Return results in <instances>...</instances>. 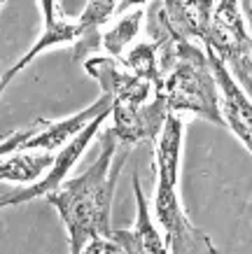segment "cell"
<instances>
[{"mask_svg":"<svg viewBox=\"0 0 252 254\" xmlns=\"http://www.w3.org/2000/svg\"><path fill=\"white\" fill-rule=\"evenodd\" d=\"M129 154L131 147H122L115 131L105 128L96 161L45 196L47 203L56 208L68 231L70 254H80L96 236H112V198Z\"/></svg>","mask_w":252,"mask_h":254,"instance_id":"cell-1","label":"cell"},{"mask_svg":"<svg viewBox=\"0 0 252 254\" xmlns=\"http://www.w3.org/2000/svg\"><path fill=\"white\" fill-rule=\"evenodd\" d=\"M157 52L161 70L157 93L166 98L170 115L189 112L215 126H224L220 86L206 49H201L194 40L173 35L157 47Z\"/></svg>","mask_w":252,"mask_h":254,"instance_id":"cell-2","label":"cell"},{"mask_svg":"<svg viewBox=\"0 0 252 254\" xmlns=\"http://www.w3.org/2000/svg\"><path fill=\"white\" fill-rule=\"evenodd\" d=\"M184 124L180 115H168L166 126L154 147L157 191L154 217L168 243L170 254H217V247L206 233L196 229L184 212L180 198V161H182Z\"/></svg>","mask_w":252,"mask_h":254,"instance_id":"cell-3","label":"cell"},{"mask_svg":"<svg viewBox=\"0 0 252 254\" xmlns=\"http://www.w3.org/2000/svg\"><path fill=\"white\" fill-rule=\"evenodd\" d=\"M112 96L100 93V98L91 103L89 108H84L82 112L63 119H38L26 128H16L2 140L0 152L2 156L14 154V152H23V149H45V152H61L70 140H75L80 133L89 126L98 115L112 110Z\"/></svg>","mask_w":252,"mask_h":254,"instance_id":"cell-4","label":"cell"},{"mask_svg":"<svg viewBox=\"0 0 252 254\" xmlns=\"http://www.w3.org/2000/svg\"><path fill=\"white\" fill-rule=\"evenodd\" d=\"M110 115H112V110H107V112L98 115L82 133H80V135H77L75 140H70L61 152H56V161H54V166L49 168V173H47L40 182H35V185H26V187H7V185H2L0 205H2V208H9V205H21V203H28V200L40 198V196L45 198V196H49L52 191H56V189L66 182V177H68V173L73 170V166H75V163L80 161V156L86 152V147L91 145V140L96 138V133L103 128V124H105V119Z\"/></svg>","mask_w":252,"mask_h":254,"instance_id":"cell-5","label":"cell"},{"mask_svg":"<svg viewBox=\"0 0 252 254\" xmlns=\"http://www.w3.org/2000/svg\"><path fill=\"white\" fill-rule=\"evenodd\" d=\"M170 110L164 96H154L143 105H129V103H112V131L122 147H133L138 142H157L166 126Z\"/></svg>","mask_w":252,"mask_h":254,"instance_id":"cell-6","label":"cell"},{"mask_svg":"<svg viewBox=\"0 0 252 254\" xmlns=\"http://www.w3.org/2000/svg\"><path fill=\"white\" fill-rule=\"evenodd\" d=\"M84 70L98 82L100 91L112 96L115 103L143 105L157 96V84L152 79L133 75L112 56H91L84 61Z\"/></svg>","mask_w":252,"mask_h":254,"instance_id":"cell-7","label":"cell"},{"mask_svg":"<svg viewBox=\"0 0 252 254\" xmlns=\"http://www.w3.org/2000/svg\"><path fill=\"white\" fill-rule=\"evenodd\" d=\"M208 59H210V68L215 72L217 86H220V108L224 126L252 154V98L245 93V89L231 75V70L217 56L208 52Z\"/></svg>","mask_w":252,"mask_h":254,"instance_id":"cell-8","label":"cell"},{"mask_svg":"<svg viewBox=\"0 0 252 254\" xmlns=\"http://www.w3.org/2000/svg\"><path fill=\"white\" fill-rule=\"evenodd\" d=\"M131 187H133V196H136V226L122 229V231L115 229L112 238L129 254H170L164 233H159L157 222L152 219V210H150V203L145 198L138 173H133V177H131Z\"/></svg>","mask_w":252,"mask_h":254,"instance_id":"cell-9","label":"cell"},{"mask_svg":"<svg viewBox=\"0 0 252 254\" xmlns=\"http://www.w3.org/2000/svg\"><path fill=\"white\" fill-rule=\"evenodd\" d=\"M82 33L84 31H82V26H80V21H77V19L75 21H73V19H66L61 12H59V14H52V16H42V31H40L38 40H35L31 49L2 75L0 89L5 91L9 82H12L21 70L28 68L45 49H52V47H56V45H75L77 40L82 38Z\"/></svg>","mask_w":252,"mask_h":254,"instance_id":"cell-10","label":"cell"},{"mask_svg":"<svg viewBox=\"0 0 252 254\" xmlns=\"http://www.w3.org/2000/svg\"><path fill=\"white\" fill-rule=\"evenodd\" d=\"M56 161V152L45 149H23L14 154L2 156L0 163V180L2 185L19 182V185H35L49 173V168Z\"/></svg>","mask_w":252,"mask_h":254,"instance_id":"cell-11","label":"cell"},{"mask_svg":"<svg viewBox=\"0 0 252 254\" xmlns=\"http://www.w3.org/2000/svg\"><path fill=\"white\" fill-rule=\"evenodd\" d=\"M143 23H145V9L136 7L124 12L122 19H117L112 26H107L103 31V52H105V56H112L117 61H122L124 54L136 42Z\"/></svg>","mask_w":252,"mask_h":254,"instance_id":"cell-12","label":"cell"},{"mask_svg":"<svg viewBox=\"0 0 252 254\" xmlns=\"http://www.w3.org/2000/svg\"><path fill=\"white\" fill-rule=\"evenodd\" d=\"M119 63H122L126 70H131L133 75H138V77L152 79L154 84H159V77H161L159 52H157V47H154L150 40L133 45L129 52L124 54V59Z\"/></svg>","mask_w":252,"mask_h":254,"instance_id":"cell-13","label":"cell"},{"mask_svg":"<svg viewBox=\"0 0 252 254\" xmlns=\"http://www.w3.org/2000/svg\"><path fill=\"white\" fill-rule=\"evenodd\" d=\"M122 0H86L82 14H80V26H82V38L84 35H91V38H98L103 35L100 28L110 21V16L117 14V7H119Z\"/></svg>","mask_w":252,"mask_h":254,"instance_id":"cell-14","label":"cell"},{"mask_svg":"<svg viewBox=\"0 0 252 254\" xmlns=\"http://www.w3.org/2000/svg\"><path fill=\"white\" fill-rule=\"evenodd\" d=\"M80 254H129V252L112 236L110 238L107 236H96V238H91L84 245V250Z\"/></svg>","mask_w":252,"mask_h":254,"instance_id":"cell-15","label":"cell"},{"mask_svg":"<svg viewBox=\"0 0 252 254\" xmlns=\"http://www.w3.org/2000/svg\"><path fill=\"white\" fill-rule=\"evenodd\" d=\"M152 0H122L119 2V7H117V16L124 14V12H129V9H136V7H143V5H150Z\"/></svg>","mask_w":252,"mask_h":254,"instance_id":"cell-16","label":"cell"}]
</instances>
